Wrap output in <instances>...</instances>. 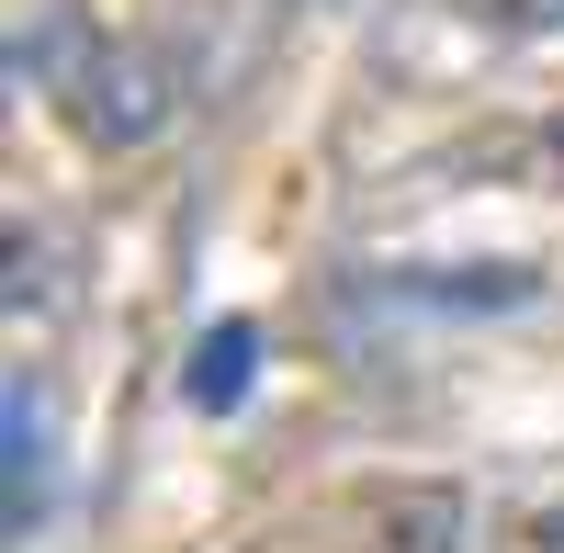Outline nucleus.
<instances>
[{
	"instance_id": "7ed1b4c3",
	"label": "nucleus",
	"mask_w": 564,
	"mask_h": 553,
	"mask_svg": "<svg viewBox=\"0 0 564 553\" xmlns=\"http://www.w3.org/2000/svg\"><path fill=\"white\" fill-rule=\"evenodd\" d=\"M384 305L441 316V328H497V316L553 305V271L542 260H406V271H384Z\"/></svg>"
},
{
	"instance_id": "423d86ee",
	"label": "nucleus",
	"mask_w": 564,
	"mask_h": 553,
	"mask_svg": "<svg viewBox=\"0 0 564 553\" xmlns=\"http://www.w3.org/2000/svg\"><path fill=\"white\" fill-rule=\"evenodd\" d=\"M497 553H564V475H553V486H531L520 509L497 520Z\"/></svg>"
},
{
	"instance_id": "f257e3e1",
	"label": "nucleus",
	"mask_w": 564,
	"mask_h": 553,
	"mask_svg": "<svg viewBox=\"0 0 564 553\" xmlns=\"http://www.w3.org/2000/svg\"><path fill=\"white\" fill-rule=\"evenodd\" d=\"M23 79L45 90V113H68V135H79V148H102V159L159 148V135H170V79H159V57H148V45H124L102 12H45V23H23Z\"/></svg>"
},
{
	"instance_id": "39448f33",
	"label": "nucleus",
	"mask_w": 564,
	"mask_h": 553,
	"mask_svg": "<svg viewBox=\"0 0 564 553\" xmlns=\"http://www.w3.org/2000/svg\"><path fill=\"white\" fill-rule=\"evenodd\" d=\"M463 23H486L497 45H564V0H463Z\"/></svg>"
},
{
	"instance_id": "20e7f679",
	"label": "nucleus",
	"mask_w": 564,
	"mask_h": 553,
	"mask_svg": "<svg viewBox=\"0 0 564 553\" xmlns=\"http://www.w3.org/2000/svg\"><path fill=\"white\" fill-rule=\"evenodd\" d=\"M463 170H475V181H508V193H564V102L520 113L497 148H475Z\"/></svg>"
},
{
	"instance_id": "f03ea898",
	"label": "nucleus",
	"mask_w": 564,
	"mask_h": 553,
	"mask_svg": "<svg viewBox=\"0 0 564 553\" xmlns=\"http://www.w3.org/2000/svg\"><path fill=\"white\" fill-rule=\"evenodd\" d=\"M327 553H497V520L463 475H372L339 497Z\"/></svg>"
}]
</instances>
